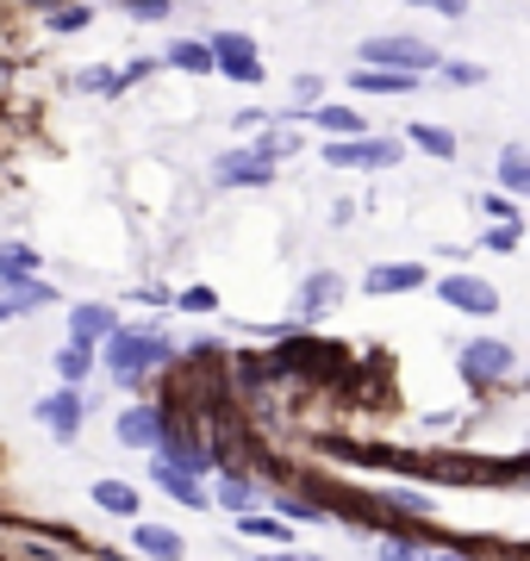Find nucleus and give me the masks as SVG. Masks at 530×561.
Returning <instances> with one entry per match:
<instances>
[{
    "mask_svg": "<svg viewBox=\"0 0 530 561\" xmlns=\"http://www.w3.org/2000/svg\"><path fill=\"white\" fill-rule=\"evenodd\" d=\"M131 542H138L143 556H163V561H182V537H175V530H157V524H138V530H131Z\"/></svg>",
    "mask_w": 530,
    "mask_h": 561,
    "instance_id": "f8f14e48",
    "label": "nucleus"
},
{
    "mask_svg": "<svg viewBox=\"0 0 530 561\" xmlns=\"http://www.w3.org/2000/svg\"><path fill=\"white\" fill-rule=\"evenodd\" d=\"M412 7H430V13H443V20H462V13H469V0H412Z\"/></svg>",
    "mask_w": 530,
    "mask_h": 561,
    "instance_id": "393cba45",
    "label": "nucleus"
},
{
    "mask_svg": "<svg viewBox=\"0 0 530 561\" xmlns=\"http://www.w3.org/2000/svg\"><path fill=\"white\" fill-rule=\"evenodd\" d=\"M106 362H113L119 381H138L157 362H169V343L150 337V331H113V337H106Z\"/></svg>",
    "mask_w": 530,
    "mask_h": 561,
    "instance_id": "f257e3e1",
    "label": "nucleus"
},
{
    "mask_svg": "<svg viewBox=\"0 0 530 561\" xmlns=\"http://www.w3.org/2000/svg\"><path fill=\"white\" fill-rule=\"evenodd\" d=\"M219 500L231 505V512H244V505H250V481H224V486H219Z\"/></svg>",
    "mask_w": 530,
    "mask_h": 561,
    "instance_id": "5701e85b",
    "label": "nucleus"
},
{
    "mask_svg": "<svg viewBox=\"0 0 530 561\" xmlns=\"http://www.w3.org/2000/svg\"><path fill=\"white\" fill-rule=\"evenodd\" d=\"M437 561H462V556H437Z\"/></svg>",
    "mask_w": 530,
    "mask_h": 561,
    "instance_id": "2f4dec72",
    "label": "nucleus"
},
{
    "mask_svg": "<svg viewBox=\"0 0 530 561\" xmlns=\"http://www.w3.org/2000/svg\"><path fill=\"white\" fill-rule=\"evenodd\" d=\"M268 175H275V169H268L263 150H231V157H219V181H224V187H263Z\"/></svg>",
    "mask_w": 530,
    "mask_h": 561,
    "instance_id": "6e6552de",
    "label": "nucleus"
},
{
    "mask_svg": "<svg viewBox=\"0 0 530 561\" xmlns=\"http://www.w3.org/2000/svg\"><path fill=\"white\" fill-rule=\"evenodd\" d=\"M88 368H94V350H88V343H69V350L57 356V375H62L69 387H82V381H88Z\"/></svg>",
    "mask_w": 530,
    "mask_h": 561,
    "instance_id": "dca6fc26",
    "label": "nucleus"
},
{
    "mask_svg": "<svg viewBox=\"0 0 530 561\" xmlns=\"http://www.w3.org/2000/svg\"><path fill=\"white\" fill-rule=\"evenodd\" d=\"M206 50H212V69H224V76H238V81H263L256 44H250L244 32H224V38H212Z\"/></svg>",
    "mask_w": 530,
    "mask_h": 561,
    "instance_id": "7ed1b4c3",
    "label": "nucleus"
},
{
    "mask_svg": "<svg viewBox=\"0 0 530 561\" xmlns=\"http://www.w3.org/2000/svg\"><path fill=\"white\" fill-rule=\"evenodd\" d=\"M32 268H38V256L25 243H7L0 250V280H32Z\"/></svg>",
    "mask_w": 530,
    "mask_h": 561,
    "instance_id": "6ab92c4d",
    "label": "nucleus"
},
{
    "mask_svg": "<svg viewBox=\"0 0 530 561\" xmlns=\"http://www.w3.org/2000/svg\"><path fill=\"white\" fill-rule=\"evenodd\" d=\"M169 62H175V69H187V76H206V69H212V50H206V44H175V50H169Z\"/></svg>",
    "mask_w": 530,
    "mask_h": 561,
    "instance_id": "aec40b11",
    "label": "nucleus"
},
{
    "mask_svg": "<svg viewBox=\"0 0 530 561\" xmlns=\"http://www.w3.org/2000/svg\"><path fill=\"white\" fill-rule=\"evenodd\" d=\"M325 162H337V169H388V162H400V144L393 138H349V144H331Z\"/></svg>",
    "mask_w": 530,
    "mask_h": 561,
    "instance_id": "20e7f679",
    "label": "nucleus"
},
{
    "mask_svg": "<svg viewBox=\"0 0 530 561\" xmlns=\"http://www.w3.org/2000/svg\"><path fill=\"white\" fill-rule=\"evenodd\" d=\"M119 324L106 306H82V312H69V343H94V337H113Z\"/></svg>",
    "mask_w": 530,
    "mask_h": 561,
    "instance_id": "9b49d317",
    "label": "nucleus"
},
{
    "mask_svg": "<svg viewBox=\"0 0 530 561\" xmlns=\"http://www.w3.org/2000/svg\"><path fill=\"white\" fill-rule=\"evenodd\" d=\"M381 561H430V556H418V549H406V542H381Z\"/></svg>",
    "mask_w": 530,
    "mask_h": 561,
    "instance_id": "c85d7f7f",
    "label": "nucleus"
},
{
    "mask_svg": "<svg viewBox=\"0 0 530 561\" xmlns=\"http://www.w3.org/2000/svg\"><path fill=\"white\" fill-rule=\"evenodd\" d=\"M362 62H393V76H425V69H437V50L418 38H368L362 44Z\"/></svg>",
    "mask_w": 530,
    "mask_h": 561,
    "instance_id": "f03ea898",
    "label": "nucleus"
},
{
    "mask_svg": "<svg viewBox=\"0 0 530 561\" xmlns=\"http://www.w3.org/2000/svg\"><path fill=\"white\" fill-rule=\"evenodd\" d=\"M268 561H307V556H268Z\"/></svg>",
    "mask_w": 530,
    "mask_h": 561,
    "instance_id": "7c9ffc66",
    "label": "nucleus"
},
{
    "mask_svg": "<svg viewBox=\"0 0 530 561\" xmlns=\"http://www.w3.org/2000/svg\"><path fill=\"white\" fill-rule=\"evenodd\" d=\"M412 144H425L430 157H456V138L437 131V125H412Z\"/></svg>",
    "mask_w": 530,
    "mask_h": 561,
    "instance_id": "4be33fe9",
    "label": "nucleus"
},
{
    "mask_svg": "<svg viewBox=\"0 0 530 561\" xmlns=\"http://www.w3.org/2000/svg\"><path fill=\"white\" fill-rule=\"evenodd\" d=\"M119 443H131V449L163 443V419H157V405H131V412H119Z\"/></svg>",
    "mask_w": 530,
    "mask_h": 561,
    "instance_id": "1a4fd4ad",
    "label": "nucleus"
},
{
    "mask_svg": "<svg viewBox=\"0 0 530 561\" xmlns=\"http://www.w3.org/2000/svg\"><path fill=\"white\" fill-rule=\"evenodd\" d=\"M356 88H362V94H406L412 76H393V69H356Z\"/></svg>",
    "mask_w": 530,
    "mask_h": 561,
    "instance_id": "f3484780",
    "label": "nucleus"
},
{
    "mask_svg": "<svg viewBox=\"0 0 530 561\" xmlns=\"http://www.w3.org/2000/svg\"><path fill=\"white\" fill-rule=\"evenodd\" d=\"M418 280H425L418 262H388V268H368V294H406Z\"/></svg>",
    "mask_w": 530,
    "mask_h": 561,
    "instance_id": "9d476101",
    "label": "nucleus"
},
{
    "mask_svg": "<svg viewBox=\"0 0 530 561\" xmlns=\"http://www.w3.org/2000/svg\"><path fill=\"white\" fill-rule=\"evenodd\" d=\"M7 319H13V306H7V300H0V324H7Z\"/></svg>",
    "mask_w": 530,
    "mask_h": 561,
    "instance_id": "c756f323",
    "label": "nucleus"
},
{
    "mask_svg": "<svg viewBox=\"0 0 530 561\" xmlns=\"http://www.w3.org/2000/svg\"><path fill=\"white\" fill-rule=\"evenodd\" d=\"M312 125H325V131H337V138H356V131H362V113H349V106H319Z\"/></svg>",
    "mask_w": 530,
    "mask_h": 561,
    "instance_id": "a211bd4d",
    "label": "nucleus"
},
{
    "mask_svg": "<svg viewBox=\"0 0 530 561\" xmlns=\"http://www.w3.org/2000/svg\"><path fill=\"white\" fill-rule=\"evenodd\" d=\"M456 312H474V319H487V312H499V294H493L487 280H474V275H449L443 287H437Z\"/></svg>",
    "mask_w": 530,
    "mask_h": 561,
    "instance_id": "39448f33",
    "label": "nucleus"
},
{
    "mask_svg": "<svg viewBox=\"0 0 530 561\" xmlns=\"http://www.w3.org/2000/svg\"><path fill=\"white\" fill-rule=\"evenodd\" d=\"M125 13H138V20H163L169 0H125Z\"/></svg>",
    "mask_w": 530,
    "mask_h": 561,
    "instance_id": "a878e982",
    "label": "nucleus"
},
{
    "mask_svg": "<svg viewBox=\"0 0 530 561\" xmlns=\"http://www.w3.org/2000/svg\"><path fill=\"white\" fill-rule=\"evenodd\" d=\"M94 505H106L113 518H131V512H138V486H125V481H101V486H94Z\"/></svg>",
    "mask_w": 530,
    "mask_h": 561,
    "instance_id": "ddd939ff",
    "label": "nucleus"
},
{
    "mask_svg": "<svg viewBox=\"0 0 530 561\" xmlns=\"http://www.w3.org/2000/svg\"><path fill=\"white\" fill-rule=\"evenodd\" d=\"M38 424L50 431V437H76V431H82V393H76V387L50 393V400L38 405Z\"/></svg>",
    "mask_w": 530,
    "mask_h": 561,
    "instance_id": "0eeeda50",
    "label": "nucleus"
},
{
    "mask_svg": "<svg viewBox=\"0 0 530 561\" xmlns=\"http://www.w3.org/2000/svg\"><path fill=\"white\" fill-rule=\"evenodd\" d=\"M462 375L481 381V387L506 381V375H511V350H506V343H469V350H462Z\"/></svg>",
    "mask_w": 530,
    "mask_h": 561,
    "instance_id": "423d86ee",
    "label": "nucleus"
},
{
    "mask_svg": "<svg viewBox=\"0 0 530 561\" xmlns=\"http://www.w3.org/2000/svg\"><path fill=\"white\" fill-rule=\"evenodd\" d=\"M182 306H187V312H212V287H187Z\"/></svg>",
    "mask_w": 530,
    "mask_h": 561,
    "instance_id": "bb28decb",
    "label": "nucleus"
},
{
    "mask_svg": "<svg viewBox=\"0 0 530 561\" xmlns=\"http://www.w3.org/2000/svg\"><path fill=\"white\" fill-rule=\"evenodd\" d=\"M50 25H57V32H76V25H88V7H62Z\"/></svg>",
    "mask_w": 530,
    "mask_h": 561,
    "instance_id": "cd10ccee",
    "label": "nucleus"
},
{
    "mask_svg": "<svg viewBox=\"0 0 530 561\" xmlns=\"http://www.w3.org/2000/svg\"><path fill=\"white\" fill-rule=\"evenodd\" d=\"M238 524H244L250 537H275V542H287V530H281L275 518H238Z\"/></svg>",
    "mask_w": 530,
    "mask_h": 561,
    "instance_id": "b1692460",
    "label": "nucleus"
},
{
    "mask_svg": "<svg viewBox=\"0 0 530 561\" xmlns=\"http://www.w3.org/2000/svg\"><path fill=\"white\" fill-rule=\"evenodd\" d=\"M337 294H344V280H337V275H312L307 294H300V312L319 319V306H337Z\"/></svg>",
    "mask_w": 530,
    "mask_h": 561,
    "instance_id": "4468645a",
    "label": "nucleus"
},
{
    "mask_svg": "<svg viewBox=\"0 0 530 561\" xmlns=\"http://www.w3.org/2000/svg\"><path fill=\"white\" fill-rule=\"evenodd\" d=\"M157 481L175 493V500H187V505H200V486H194V474H182V468H169V461H157Z\"/></svg>",
    "mask_w": 530,
    "mask_h": 561,
    "instance_id": "412c9836",
    "label": "nucleus"
},
{
    "mask_svg": "<svg viewBox=\"0 0 530 561\" xmlns=\"http://www.w3.org/2000/svg\"><path fill=\"white\" fill-rule=\"evenodd\" d=\"M499 181H506V194H530V157L518 150V144L499 157Z\"/></svg>",
    "mask_w": 530,
    "mask_h": 561,
    "instance_id": "2eb2a0df",
    "label": "nucleus"
}]
</instances>
